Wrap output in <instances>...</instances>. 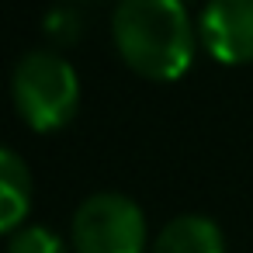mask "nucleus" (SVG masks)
<instances>
[{
	"label": "nucleus",
	"instance_id": "nucleus-1",
	"mask_svg": "<svg viewBox=\"0 0 253 253\" xmlns=\"http://www.w3.org/2000/svg\"><path fill=\"white\" fill-rule=\"evenodd\" d=\"M111 35L122 59L149 80H177L194 59V28L180 0H122Z\"/></svg>",
	"mask_w": 253,
	"mask_h": 253
},
{
	"label": "nucleus",
	"instance_id": "nucleus-2",
	"mask_svg": "<svg viewBox=\"0 0 253 253\" xmlns=\"http://www.w3.org/2000/svg\"><path fill=\"white\" fill-rule=\"evenodd\" d=\"M11 94L18 104V115L39 128L52 132L63 128L80 104V77L70 59H63L52 49H32L14 63L11 73Z\"/></svg>",
	"mask_w": 253,
	"mask_h": 253
},
{
	"label": "nucleus",
	"instance_id": "nucleus-3",
	"mask_svg": "<svg viewBox=\"0 0 253 253\" xmlns=\"http://www.w3.org/2000/svg\"><path fill=\"white\" fill-rule=\"evenodd\" d=\"M70 236L77 253H142L146 215L122 191H94L77 205Z\"/></svg>",
	"mask_w": 253,
	"mask_h": 253
},
{
	"label": "nucleus",
	"instance_id": "nucleus-4",
	"mask_svg": "<svg viewBox=\"0 0 253 253\" xmlns=\"http://www.w3.org/2000/svg\"><path fill=\"white\" fill-rule=\"evenodd\" d=\"M198 35L218 63H250L253 0H208L198 14Z\"/></svg>",
	"mask_w": 253,
	"mask_h": 253
},
{
	"label": "nucleus",
	"instance_id": "nucleus-5",
	"mask_svg": "<svg viewBox=\"0 0 253 253\" xmlns=\"http://www.w3.org/2000/svg\"><path fill=\"white\" fill-rule=\"evenodd\" d=\"M153 253H225V236L208 215L184 211L160 229Z\"/></svg>",
	"mask_w": 253,
	"mask_h": 253
},
{
	"label": "nucleus",
	"instance_id": "nucleus-6",
	"mask_svg": "<svg viewBox=\"0 0 253 253\" xmlns=\"http://www.w3.org/2000/svg\"><path fill=\"white\" fill-rule=\"evenodd\" d=\"M32 208V173L21 153L0 146V232H18Z\"/></svg>",
	"mask_w": 253,
	"mask_h": 253
},
{
	"label": "nucleus",
	"instance_id": "nucleus-7",
	"mask_svg": "<svg viewBox=\"0 0 253 253\" xmlns=\"http://www.w3.org/2000/svg\"><path fill=\"white\" fill-rule=\"evenodd\" d=\"M7 253H66V243L45 225H21L11 236Z\"/></svg>",
	"mask_w": 253,
	"mask_h": 253
}]
</instances>
